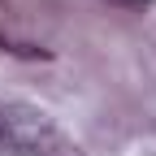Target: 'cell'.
Segmentation results:
<instances>
[{
  "mask_svg": "<svg viewBox=\"0 0 156 156\" xmlns=\"http://www.w3.org/2000/svg\"><path fill=\"white\" fill-rule=\"evenodd\" d=\"M65 130L35 104H0V152L9 156H61Z\"/></svg>",
  "mask_w": 156,
  "mask_h": 156,
  "instance_id": "6da1fadb",
  "label": "cell"
}]
</instances>
